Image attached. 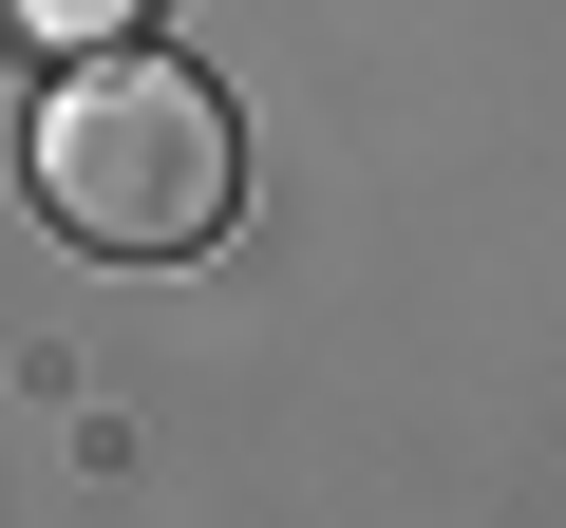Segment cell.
<instances>
[{
  "instance_id": "cell-1",
  "label": "cell",
  "mask_w": 566,
  "mask_h": 528,
  "mask_svg": "<svg viewBox=\"0 0 566 528\" xmlns=\"http://www.w3.org/2000/svg\"><path fill=\"white\" fill-rule=\"evenodd\" d=\"M39 208H57L76 245H114V264H170V245H208V226L245 208V133H227V95H208L189 57L95 39V57L39 95Z\"/></svg>"
},
{
  "instance_id": "cell-2",
  "label": "cell",
  "mask_w": 566,
  "mask_h": 528,
  "mask_svg": "<svg viewBox=\"0 0 566 528\" xmlns=\"http://www.w3.org/2000/svg\"><path fill=\"white\" fill-rule=\"evenodd\" d=\"M20 39H57V57H95V39H133V0H20Z\"/></svg>"
}]
</instances>
